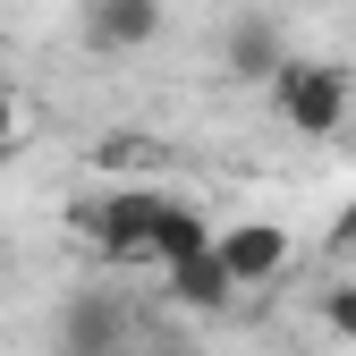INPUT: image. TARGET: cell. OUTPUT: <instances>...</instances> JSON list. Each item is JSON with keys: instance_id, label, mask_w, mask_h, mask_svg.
Here are the masks:
<instances>
[{"instance_id": "cell-1", "label": "cell", "mask_w": 356, "mask_h": 356, "mask_svg": "<svg viewBox=\"0 0 356 356\" xmlns=\"http://www.w3.org/2000/svg\"><path fill=\"white\" fill-rule=\"evenodd\" d=\"M272 111H280V127H297V136H339L348 127V111H356V76L348 68H331V60H280L272 68Z\"/></svg>"}, {"instance_id": "cell-2", "label": "cell", "mask_w": 356, "mask_h": 356, "mask_svg": "<svg viewBox=\"0 0 356 356\" xmlns=\"http://www.w3.org/2000/svg\"><path fill=\"white\" fill-rule=\"evenodd\" d=\"M153 220H161V195L153 187H111L76 212V229L94 238V254L111 263H153Z\"/></svg>"}, {"instance_id": "cell-3", "label": "cell", "mask_w": 356, "mask_h": 356, "mask_svg": "<svg viewBox=\"0 0 356 356\" xmlns=\"http://www.w3.org/2000/svg\"><path fill=\"white\" fill-rule=\"evenodd\" d=\"M212 263L246 297V289H272L289 263H297V238L280 229V220H229V229H212Z\"/></svg>"}, {"instance_id": "cell-4", "label": "cell", "mask_w": 356, "mask_h": 356, "mask_svg": "<svg viewBox=\"0 0 356 356\" xmlns=\"http://www.w3.org/2000/svg\"><path fill=\"white\" fill-rule=\"evenodd\" d=\"M145 42H161V0H85V51L127 60Z\"/></svg>"}, {"instance_id": "cell-5", "label": "cell", "mask_w": 356, "mask_h": 356, "mask_svg": "<svg viewBox=\"0 0 356 356\" xmlns=\"http://www.w3.org/2000/svg\"><path fill=\"white\" fill-rule=\"evenodd\" d=\"M60 356H127V305L119 297H68L60 314Z\"/></svg>"}, {"instance_id": "cell-6", "label": "cell", "mask_w": 356, "mask_h": 356, "mask_svg": "<svg viewBox=\"0 0 356 356\" xmlns=\"http://www.w3.org/2000/svg\"><path fill=\"white\" fill-rule=\"evenodd\" d=\"M161 289H170V305H178V314H229V305H238L229 272H220L212 254H195V263H170V272H161Z\"/></svg>"}, {"instance_id": "cell-7", "label": "cell", "mask_w": 356, "mask_h": 356, "mask_svg": "<svg viewBox=\"0 0 356 356\" xmlns=\"http://www.w3.org/2000/svg\"><path fill=\"white\" fill-rule=\"evenodd\" d=\"M220 60H229V76H246V85H272V68L289 60V42H280L272 17H238L229 42H220Z\"/></svg>"}, {"instance_id": "cell-8", "label": "cell", "mask_w": 356, "mask_h": 356, "mask_svg": "<svg viewBox=\"0 0 356 356\" xmlns=\"http://www.w3.org/2000/svg\"><path fill=\"white\" fill-rule=\"evenodd\" d=\"M195 254H212V220H204L195 204L161 195V220H153V263L170 272V263H195Z\"/></svg>"}, {"instance_id": "cell-9", "label": "cell", "mask_w": 356, "mask_h": 356, "mask_svg": "<svg viewBox=\"0 0 356 356\" xmlns=\"http://www.w3.org/2000/svg\"><path fill=\"white\" fill-rule=\"evenodd\" d=\"M314 314H323V331H331L339 348H356V280H339V289H323V305H314Z\"/></svg>"}, {"instance_id": "cell-10", "label": "cell", "mask_w": 356, "mask_h": 356, "mask_svg": "<svg viewBox=\"0 0 356 356\" xmlns=\"http://www.w3.org/2000/svg\"><path fill=\"white\" fill-rule=\"evenodd\" d=\"M17 136H26V94H17V85H0V161L17 153Z\"/></svg>"}, {"instance_id": "cell-11", "label": "cell", "mask_w": 356, "mask_h": 356, "mask_svg": "<svg viewBox=\"0 0 356 356\" xmlns=\"http://www.w3.org/2000/svg\"><path fill=\"white\" fill-rule=\"evenodd\" d=\"M323 246H331V254H356V204L331 220V238H323Z\"/></svg>"}, {"instance_id": "cell-12", "label": "cell", "mask_w": 356, "mask_h": 356, "mask_svg": "<svg viewBox=\"0 0 356 356\" xmlns=\"http://www.w3.org/2000/svg\"><path fill=\"white\" fill-rule=\"evenodd\" d=\"M0 272H9V238H0Z\"/></svg>"}]
</instances>
